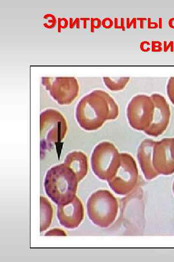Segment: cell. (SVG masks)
<instances>
[{"label": "cell", "mask_w": 174, "mask_h": 262, "mask_svg": "<svg viewBox=\"0 0 174 262\" xmlns=\"http://www.w3.org/2000/svg\"><path fill=\"white\" fill-rule=\"evenodd\" d=\"M101 20L98 18H91V32L94 31V28H99L101 25Z\"/></svg>", "instance_id": "ffe728a7"}, {"label": "cell", "mask_w": 174, "mask_h": 262, "mask_svg": "<svg viewBox=\"0 0 174 262\" xmlns=\"http://www.w3.org/2000/svg\"><path fill=\"white\" fill-rule=\"evenodd\" d=\"M173 138L155 141L153 153V164L159 175H169L174 173V158L172 154Z\"/></svg>", "instance_id": "30bf717a"}, {"label": "cell", "mask_w": 174, "mask_h": 262, "mask_svg": "<svg viewBox=\"0 0 174 262\" xmlns=\"http://www.w3.org/2000/svg\"><path fill=\"white\" fill-rule=\"evenodd\" d=\"M118 106L106 91L95 90L84 96L75 109V117L80 127L87 131L97 130L104 122L116 119Z\"/></svg>", "instance_id": "6da1fadb"}, {"label": "cell", "mask_w": 174, "mask_h": 262, "mask_svg": "<svg viewBox=\"0 0 174 262\" xmlns=\"http://www.w3.org/2000/svg\"><path fill=\"white\" fill-rule=\"evenodd\" d=\"M53 216V209L49 200L40 196V232L44 231L50 226Z\"/></svg>", "instance_id": "5bb4252c"}, {"label": "cell", "mask_w": 174, "mask_h": 262, "mask_svg": "<svg viewBox=\"0 0 174 262\" xmlns=\"http://www.w3.org/2000/svg\"><path fill=\"white\" fill-rule=\"evenodd\" d=\"M138 180V170L134 158L130 154L120 153L117 168L107 180L110 187L117 194L127 195L135 188Z\"/></svg>", "instance_id": "5b68a950"}, {"label": "cell", "mask_w": 174, "mask_h": 262, "mask_svg": "<svg viewBox=\"0 0 174 262\" xmlns=\"http://www.w3.org/2000/svg\"><path fill=\"white\" fill-rule=\"evenodd\" d=\"M40 143L42 155L65 137L68 126L66 119L59 111L47 109L40 114Z\"/></svg>", "instance_id": "277c9868"}, {"label": "cell", "mask_w": 174, "mask_h": 262, "mask_svg": "<svg viewBox=\"0 0 174 262\" xmlns=\"http://www.w3.org/2000/svg\"><path fill=\"white\" fill-rule=\"evenodd\" d=\"M56 23V19L55 16L52 15L51 19H49L47 23H44V26L48 29H51L55 27Z\"/></svg>", "instance_id": "44dd1931"}, {"label": "cell", "mask_w": 174, "mask_h": 262, "mask_svg": "<svg viewBox=\"0 0 174 262\" xmlns=\"http://www.w3.org/2000/svg\"><path fill=\"white\" fill-rule=\"evenodd\" d=\"M150 43L148 41H143L140 44V49L144 52L148 51L151 49Z\"/></svg>", "instance_id": "7402d4cb"}, {"label": "cell", "mask_w": 174, "mask_h": 262, "mask_svg": "<svg viewBox=\"0 0 174 262\" xmlns=\"http://www.w3.org/2000/svg\"><path fill=\"white\" fill-rule=\"evenodd\" d=\"M105 85L111 91H117L123 90L129 82V77L110 78L103 77Z\"/></svg>", "instance_id": "9a60e30c"}, {"label": "cell", "mask_w": 174, "mask_h": 262, "mask_svg": "<svg viewBox=\"0 0 174 262\" xmlns=\"http://www.w3.org/2000/svg\"><path fill=\"white\" fill-rule=\"evenodd\" d=\"M154 108L151 96L140 94L133 97L127 108V116L130 126L135 130L145 131L152 121Z\"/></svg>", "instance_id": "52a82bcc"}, {"label": "cell", "mask_w": 174, "mask_h": 262, "mask_svg": "<svg viewBox=\"0 0 174 262\" xmlns=\"http://www.w3.org/2000/svg\"><path fill=\"white\" fill-rule=\"evenodd\" d=\"M63 164L73 172L78 182L83 180L87 173V157L81 151H74L68 153Z\"/></svg>", "instance_id": "4fadbf2b"}, {"label": "cell", "mask_w": 174, "mask_h": 262, "mask_svg": "<svg viewBox=\"0 0 174 262\" xmlns=\"http://www.w3.org/2000/svg\"><path fill=\"white\" fill-rule=\"evenodd\" d=\"M152 50L154 52H160L162 50V43L160 41H152Z\"/></svg>", "instance_id": "d6986e66"}, {"label": "cell", "mask_w": 174, "mask_h": 262, "mask_svg": "<svg viewBox=\"0 0 174 262\" xmlns=\"http://www.w3.org/2000/svg\"><path fill=\"white\" fill-rule=\"evenodd\" d=\"M172 189H173V194L174 195V180L173 183Z\"/></svg>", "instance_id": "4316f807"}, {"label": "cell", "mask_w": 174, "mask_h": 262, "mask_svg": "<svg viewBox=\"0 0 174 262\" xmlns=\"http://www.w3.org/2000/svg\"><path fill=\"white\" fill-rule=\"evenodd\" d=\"M42 83L60 105L70 104L79 93V83L74 77H43Z\"/></svg>", "instance_id": "ba28073f"}, {"label": "cell", "mask_w": 174, "mask_h": 262, "mask_svg": "<svg viewBox=\"0 0 174 262\" xmlns=\"http://www.w3.org/2000/svg\"><path fill=\"white\" fill-rule=\"evenodd\" d=\"M68 25V21L65 18H58V31L60 33L61 29H65L67 27Z\"/></svg>", "instance_id": "e0dca14e"}, {"label": "cell", "mask_w": 174, "mask_h": 262, "mask_svg": "<svg viewBox=\"0 0 174 262\" xmlns=\"http://www.w3.org/2000/svg\"><path fill=\"white\" fill-rule=\"evenodd\" d=\"M78 180L64 164L54 165L47 170L44 180L46 195L57 205L66 203L76 196Z\"/></svg>", "instance_id": "7a4b0ae2"}, {"label": "cell", "mask_w": 174, "mask_h": 262, "mask_svg": "<svg viewBox=\"0 0 174 262\" xmlns=\"http://www.w3.org/2000/svg\"><path fill=\"white\" fill-rule=\"evenodd\" d=\"M45 235H66V233L62 229H55L48 231Z\"/></svg>", "instance_id": "ac0fdd59"}, {"label": "cell", "mask_w": 174, "mask_h": 262, "mask_svg": "<svg viewBox=\"0 0 174 262\" xmlns=\"http://www.w3.org/2000/svg\"><path fill=\"white\" fill-rule=\"evenodd\" d=\"M167 96L174 105V77L169 78L167 85Z\"/></svg>", "instance_id": "2e32d148"}, {"label": "cell", "mask_w": 174, "mask_h": 262, "mask_svg": "<svg viewBox=\"0 0 174 262\" xmlns=\"http://www.w3.org/2000/svg\"><path fill=\"white\" fill-rule=\"evenodd\" d=\"M168 24L170 27L174 29V17L171 18L169 19Z\"/></svg>", "instance_id": "d4e9b609"}, {"label": "cell", "mask_w": 174, "mask_h": 262, "mask_svg": "<svg viewBox=\"0 0 174 262\" xmlns=\"http://www.w3.org/2000/svg\"><path fill=\"white\" fill-rule=\"evenodd\" d=\"M171 151H172V155L174 158V137L172 138Z\"/></svg>", "instance_id": "484cf974"}, {"label": "cell", "mask_w": 174, "mask_h": 262, "mask_svg": "<svg viewBox=\"0 0 174 262\" xmlns=\"http://www.w3.org/2000/svg\"><path fill=\"white\" fill-rule=\"evenodd\" d=\"M155 141L145 139L140 143L137 153V157L142 171L147 180L157 177L159 174L153 164V148Z\"/></svg>", "instance_id": "7c38bea8"}, {"label": "cell", "mask_w": 174, "mask_h": 262, "mask_svg": "<svg viewBox=\"0 0 174 262\" xmlns=\"http://www.w3.org/2000/svg\"><path fill=\"white\" fill-rule=\"evenodd\" d=\"M173 45H174V43L173 41H171L168 46H166L165 42H164V51H166L168 50V49H169V48H170V46H173Z\"/></svg>", "instance_id": "cb8c5ba5"}, {"label": "cell", "mask_w": 174, "mask_h": 262, "mask_svg": "<svg viewBox=\"0 0 174 262\" xmlns=\"http://www.w3.org/2000/svg\"><path fill=\"white\" fill-rule=\"evenodd\" d=\"M102 25L106 29L110 28L113 25V21L110 18H105L102 21Z\"/></svg>", "instance_id": "603a6c76"}, {"label": "cell", "mask_w": 174, "mask_h": 262, "mask_svg": "<svg viewBox=\"0 0 174 262\" xmlns=\"http://www.w3.org/2000/svg\"><path fill=\"white\" fill-rule=\"evenodd\" d=\"M57 214L62 226L67 229H75L80 225L84 218L83 203L75 196L70 201L58 205Z\"/></svg>", "instance_id": "8fae6325"}, {"label": "cell", "mask_w": 174, "mask_h": 262, "mask_svg": "<svg viewBox=\"0 0 174 262\" xmlns=\"http://www.w3.org/2000/svg\"><path fill=\"white\" fill-rule=\"evenodd\" d=\"M120 159L116 146L108 141L98 144L91 156V165L94 174L100 179L108 180L115 173Z\"/></svg>", "instance_id": "8992f818"}, {"label": "cell", "mask_w": 174, "mask_h": 262, "mask_svg": "<svg viewBox=\"0 0 174 262\" xmlns=\"http://www.w3.org/2000/svg\"><path fill=\"white\" fill-rule=\"evenodd\" d=\"M118 204L114 195L107 190L93 192L87 203V211L90 220L97 226L106 228L115 221Z\"/></svg>", "instance_id": "3957f363"}, {"label": "cell", "mask_w": 174, "mask_h": 262, "mask_svg": "<svg viewBox=\"0 0 174 262\" xmlns=\"http://www.w3.org/2000/svg\"><path fill=\"white\" fill-rule=\"evenodd\" d=\"M150 96L154 103V112L150 125L144 132L149 136L157 137L167 129L171 111L169 103L162 95L156 93Z\"/></svg>", "instance_id": "9c48e42d"}]
</instances>
